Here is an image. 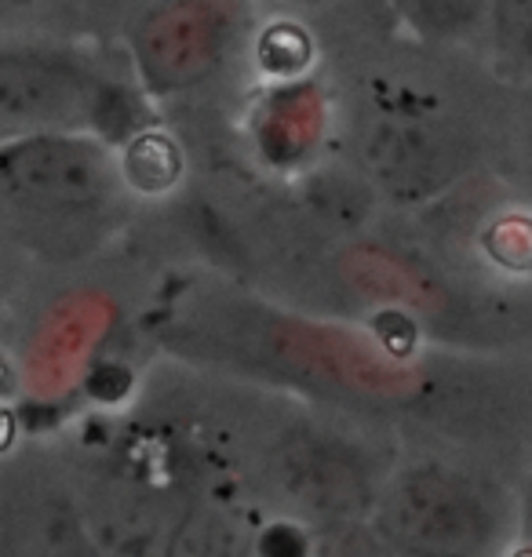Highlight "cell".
Returning a JSON list of instances; mask_svg holds the SVG:
<instances>
[{"label":"cell","instance_id":"obj_5","mask_svg":"<svg viewBox=\"0 0 532 557\" xmlns=\"http://www.w3.org/2000/svg\"><path fill=\"white\" fill-rule=\"evenodd\" d=\"M405 26L423 40H463L488 26L493 0H394Z\"/></svg>","mask_w":532,"mask_h":557},{"label":"cell","instance_id":"obj_1","mask_svg":"<svg viewBox=\"0 0 532 557\" xmlns=\"http://www.w3.org/2000/svg\"><path fill=\"white\" fill-rule=\"evenodd\" d=\"M128 99L62 51H0V146L48 132H91L110 143Z\"/></svg>","mask_w":532,"mask_h":557},{"label":"cell","instance_id":"obj_2","mask_svg":"<svg viewBox=\"0 0 532 557\" xmlns=\"http://www.w3.org/2000/svg\"><path fill=\"white\" fill-rule=\"evenodd\" d=\"M117 178L107 139L91 132H48L0 146V201L26 215H88L107 205Z\"/></svg>","mask_w":532,"mask_h":557},{"label":"cell","instance_id":"obj_7","mask_svg":"<svg viewBox=\"0 0 532 557\" xmlns=\"http://www.w3.org/2000/svg\"><path fill=\"white\" fill-rule=\"evenodd\" d=\"M488 34L507 70L532 73V0H493Z\"/></svg>","mask_w":532,"mask_h":557},{"label":"cell","instance_id":"obj_4","mask_svg":"<svg viewBox=\"0 0 532 557\" xmlns=\"http://www.w3.org/2000/svg\"><path fill=\"white\" fill-rule=\"evenodd\" d=\"M364 161L387 194L401 197V201H423L453 183L460 153L442 135V128L416 117H398L369 132Z\"/></svg>","mask_w":532,"mask_h":557},{"label":"cell","instance_id":"obj_8","mask_svg":"<svg viewBox=\"0 0 532 557\" xmlns=\"http://www.w3.org/2000/svg\"><path fill=\"white\" fill-rule=\"evenodd\" d=\"M485 256L507 273H532V208H507L482 234Z\"/></svg>","mask_w":532,"mask_h":557},{"label":"cell","instance_id":"obj_6","mask_svg":"<svg viewBox=\"0 0 532 557\" xmlns=\"http://www.w3.org/2000/svg\"><path fill=\"white\" fill-rule=\"evenodd\" d=\"M183 153L169 135L139 132L121 153V178L139 194H164L180 183Z\"/></svg>","mask_w":532,"mask_h":557},{"label":"cell","instance_id":"obj_3","mask_svg":"<svg viewBox=\"0 0 532 557\" xmlns=\"http://www.w3.org/2000/svg\"><path fill=\"white\" fill-rule=\"evenodd\" d=\"M237 26V0H158L132 34L135 70L158 96L186 91L223 66Z\"/></svg>","mask_w":532,"mask_h":557},{"label":"cell","instance_id":"obj_11","mask_svg":"<svg viewBox=\"0 0 532 557\" xmlns=\"http://www.w3.org/2000/svg\"><path fill=\"white\" fill-rule=\"evenodd\" d=\"M515 557H532V546H521V550Z\"/></svg>","mask_w":532,"mask_h":557},{"label":"cell","instance_id":"obj_9","mask_svg":"<svg viewBox=\"0 0 532 557\" xmlns=\"http://www.w3.org/2000/svg\"><path fill=\"white\" fill-rule=\"evenodd\" d=\"M29 0H0V12H8V8H23Z\"/></svg>","mask_w":532,"mask_h":557},{"label":"cell","instance_id":"obj_10","mask_svg":"<svg viewBox=\"0 0 532 557\" xmlns=\"http://www.w3.org/2000/svg\"><path fill=\"white\" fill-rule=\"evenodd\" d=\"M525 546H532V503H529V518H525Z\"/></svg>","mask_w":532,"mask_h":557}]
</instances>
